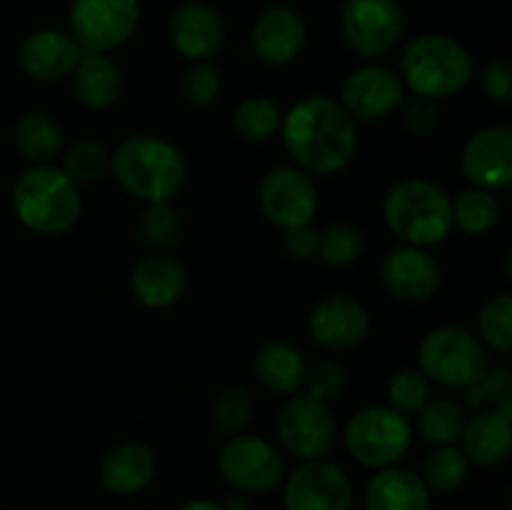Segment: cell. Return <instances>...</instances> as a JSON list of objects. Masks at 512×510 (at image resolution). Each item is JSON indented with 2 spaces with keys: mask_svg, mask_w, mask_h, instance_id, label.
Masks as SVG:
<instances>
[{
  "mask_svg": "<svg viewBox=\"0 0 512 510\" xmlns=\"http://www.w3.org/2000/svg\"><path fill=\"white\" fill-rule=\"evenodd\" d=\"M280 138L308 175H338L358 153V123L328 95H308L283 113Z\"/></svg>",
  "mask_w": 512,
  "mask_h": 510,
  "instance_id": "6da1fadb",
  "label": "cell"
},
{
  "mask_svg": "<svg viewBox=\"0 0 512 510\" xmlns=\"http://www.w3.org/2000/svg\"><path fill=\"white\" fill-rule=\"evenodd\" d=\"M110 173L130 198L163 203L183 190L188 163L178 145L160 135H130L110 153Z\"/></svg>",
  "mask_w": 512,
  "mask_h": 510,
  "instance_id": "7a4b0ae2",
  "label": "cell"
},
{
  "mask_svg": "<svg viewBox=\"0 0 512 510\" xmlns=\"http://www.w3.org/2000/svg\"><path fill=\"white\" fill-rule=\"evenodd\" d=\"M10 205L23 228L45 238L65 235L83 215L80 188L58 165H28L15 178Z\"/></svg>",
  "mask_w": 512,
  "mask_h": 510,
  "instance_id": "3957f363",
  "label": "cell"
},
{
  "mask_svg": "<svg viewBox=\"0 0 512 510\" xmlns=\"http://www.w3.org/2000/svg\"><path fill=\"white\" fill-rule=\"evenodd\" d=\"M400 78L408 93L430 100L455 98L473 83V55L453 35L420 33L400 55Z\"/></svg>",
  "mask_w": 512,
  "mask_h": 510,
  "instance_id": "277c9868",
  "label": "cell"
},
{
  "mask_svg": "<svg viewBox=\"0 0 512 510\" xmlns=\"http://www.w3.org/2000/svg\"><path fill=\"white\" fill-rule=\"evenodd\" d=\"M383 220L403 245L430 250L453 233L450 195L433 180H398L383 198Z\"/></svg>",
  "mask_w": 512,
  "mask_h": 510,
  "instance_id": "5b68a950",
  "label": "cell"
},
{
  "mask_svg": "<svg viewBox=\"0 0 512 510\" xmlns=\"http://www.w3.org/2000/svg\"><path fill=\"white\" fill-rule=\"evenodd\" d=\"M488 365V348L460 325H440L418 345V368L438 388L465 390L483 378Z\"/></svg>",
  "mask_w": 512,
  "mask_h": 510,
  "instance_id": "8992f818",
  "label": "cell"
},
{
  "mask_svg": "<svg viewBox=\"0 0 512 510\" xmlns=\"http://www.w3.org/2000/svg\"><path fill=\"white\" fill-rule=\"evenodd\" d=\"M413 433L415 428L408 415L390 405H368L345 423L343 443L355 463L383 470L398 465L408 455Z\"/></svg>",
  "mask_w": 512,
  "mask_h": 510,
  "instance_id": "52a82bcc",
  "label": "cell"
},
{
  "mask_svg": "<svg viewBox=\"0 0 512 510\" xmlns=\"http://www.w3.org/2000/svg\"><path fill=\"white\" fill-rule=\"evenodd\" d=\"M140 0H73L68 30L85 53H113L138 33Z\"/></svg>",
  "mask_w": 512,
  "mask_h": 510,
  "instance_id": "ba28073f",
  "label": "cell"
},
{
  "mask_svg": "<svg viewBox=\"0 0 512 510\" xmlns=\"http://www.w3.org/2000/svg\"><path fill=\"white\" fill-rule=\"evenodd\" d=\"M218 470L225 483L240 493H270L285 480V455L263 435L240 433L225 438L218 453Z\"/></svg>",
  "mask_w": 512,
  "mask_h": 510,
  "instance_id": "9c48e42d",
  "label": "cell"
},
{
  "mask_svg": "<svg viewBox=\"0 0 512 510\" xmlns=\"http://www.w3.org/2000/svg\"><path fill=\"white\" fill-rule=\"evenodd\" d=\"M403 28L398 0H345L340 8V38L365 60L388 55L403 38Z\"/></svg>",
  "mask_w": 512,
  "mask_h": 510,
  "instance_id": "30bf717a",
  "label": "cell"
},
{
  "mask_svg": "<svg viewBox=\"0 0 512 510\" xmlns=\"http://www.w3.org/2000/svg\"><path fill=\"white\" fill-rule=\"evenodd\" d=\"M275 430L285 453L298 460L328 458L338 440V423L328 405L313 400L303 390L288 395L275 420Z\"/></svg>",
  "mask_w": 512,
  "mask_h": 510,
  "instance_id": "8fae6325",
  "label": "cell"
},
{
  "mask_svg": "<svg viewBox=\"0 0 512 510\" xmlns=\"http://www.w3.org/2000/svg\"><path fill=\"white\" fill-rule=\"evenodd\" d=\"M258 205L263 218L285 233L313 223L320 208L318 185L298 165H278L260 178Z\"/></svg>",
  "mask_w": 512,
  "mask_h": 510,
  "instance_id": "7c38bea8",
  "label": "cell"
},
{
  "mask_svg": "<svg viewBox=\"0 0 512 510\" xmlns=\"http://www.w3.org/2000/svg\"><path fill=\"white\" fill-rule=\"evenodd\" d=\"M405 98H408V88L398 70L370 60L345 75L338 103L355 123L358 120L373 123V120H385L393 115Z\"/></svg>",
  "mask_w": 512,
  "mask_h": 510,
  "instance_id": "4fadbf2b",
  "label": "cell"
},
{
  "mask_svg": "<svg viewBox=\"0 0 512 510\" xmlns=\"http://www.w3.org/2000/svg\"><path fill=\"white\" fill-rule=\"evenodd\" d=\"M353 480L328 458L303 460L285 478V510H350L353 508Z\"/></svg>",
  "mask_w": 512,
  "mask_h": 510,
  "instance_id": "5bb4252c",
  "label": "cell"
},
{
  "mask_svg": "<svg viewBox=\"0 0 512 510\" xmlns=\"http://www.w3.org/2000/svg\"><path fill=\"white\" fill-rule=\"evenodd\" d=\"M460 170L473 188L505 193L512 185V130L488 125L465 140Z\"/></svg>",
  "mask_w": 512,
  "mask_h": 510,
  "instance_id": "9a60e30c",
  "label": "cell"
},
{
  "mask_svg": "<svg viewBox=\"0 0 512 510\" xmlns=\"http://www.w3.org/2000/svg\"><path fill=\"white\" fill-rule=\"evenodd\" d=\"M440 263L428 248L395 245L380 260V283L403 303H425L440 288Z\"/></svg>",
  "mask_w": 512,
  "mask_h": 510,
  "instance_id": "2e32d148",
  "label": "cell"
},
{
  "mask_svg": "<svg viewBox=\"0 0 512 510\" xmlns=\"http://www.w3.org/2000/svg\"><path fill=\"white\" fill-rule=\"evenodd\" d=\"M308 333L323 350H350L370 333V313L353 295H328L308 315Z\"/></svg>",
  "mask_w": 512,
  "mask_h": 510,
  "instance_id": "e0dca14e",
  "label": "cell"
},
{
  "mask_svg": "<svg viewBox=\"0 0 512 510\" xmlns=\"http://www.w3.org/2000/svg\"><path fill=\"white\" fill-rule=\"evenodd\" d=\"M168 38L188 63L213 60L225 43V23L218 10L200 0L178 5L168 20Z\"/></svg>",
  "mask_w": 512,
  "mask_h": 510,
  "instance_id": "ac0fdd59",
  "label": "cell"
},
{
  "mask_svg": "<svg viewBox=\"0 0 512 510\" xmlns=\"http://www.w3.org/2000/svg\"><path fill=\"white\" fill-rule=\"evenodd\" d=\"M83 48L63 28L33 30L18 48V65L35 83H58L70 78Z\"/></svg>",
  "mask_w": 512,
  "mask_h": 510,
  "instance_id": "d6986e66",
  "label": "cell"
},
{
  "mask_svg": "<svg viewBox=\"0 0 512 510\" xmlns=\"http://www.w3.org/2000/svg\"><path fill=\"white\" fill-rule=\"evenodd\" d=\"M305 40H308V25L303 15L285 5L263 10L250 28L253 53L258 55L260 63L273 65V68L293 63L303 53Z\"/></svg>",
  "mask_w": 512,
  "mask_h": 510,
  "instance_id": "ffe728a7",
  "label": "cell"
},
{
  "mask_svg": "<svg viewBox=\"0 0 512 510\" xmlns=\"http://www.w3.org/2000/svg\"><path fill=\"white\" fill-rule=\"evenodd\" d=\"M458 448L470 465L493 468L508 460L512 448V405L475 410L468 418Z\"/></svg>",
  "mask_w": 512,
  "mask_h": 510,
  "instance_id": "44dd1931",
  "label": "cell"
},
{
  "mask_svg": "<svg viewBox=\"0 0 512 510\" xmlns=\"http://www.w3.org/2000/svg\"><path fill=\"white\" fill-rule=\"evenodd\" d=\"M188 285L183 263L168 253H150L133 265L130 295L148 310H165L178 303Z\"/></svg>",
  "mask_w": 512,
  "mask_h": 510,
  "instance_id": "7402d4cb",
  "label": "cell"
},
{
  "mask_svg": "<svg viewBox=\"0 0 512 510\" xmlns=\"http://www.w3.org/2000/svg\"><path fill=\"white\" fill-rule=\"evenodd\" d=\"M158 470L153 448L143 440H123L105 450L100 460V480L110 493L135 495L150 485Z\"/></svg>",
  "mask_w": 512,
  "mask_h": 510,
  "instance_id": "603a6c76",
  "label": "cell"
},
{
  "mask_svg": "<svg viewBox=\"0 0 512 510\" xmlns=\"http://www.w3.org/2000/svg\"><path fill=\"white\" fill-rule=\"evenodd\" d=\"M365 510H430V490L420 473L390 465L365 488Z\"/></svg>",
  "mask_w": 512,
  "mask_h": 510,
  "instance_id": "cb8c5ba5",
  "label": "cell"
},
{
  "mask_svg": "<svg viewBox=\"0 0 512 510\" xmlns=\"http://www.w3.org/2000/svg\"><path fill=\"white\" fill-rule=\"evenodd\" d=\"M70 78H73V93L78 103L90 110L113 108L123 90L120 68L105 53H85L83 50Z\"/></svg>",
  "mask_w": 512,
  "mask_h": 510,
  "instance_id": "d4e9b609",
  "label": "cell"
},
{
  "mask_svg": "<svg viewBox=\"0 0 512 510\" xmlns=\"http://www.w3.org/2000/svg\"><path fill=\"white\" fill-rule=\"evenodd\" d=\"M305 363L303 353L283 340H270L260 345L253 355V375L265 390L275 395H295L303 390Z\"/></svg>",
  "mask_w": 512,
  "mask_h": 510,
  "instance_id": "484cf974",
  "label": "cell"
},
{
  "mask_svg": "<svg viewBox=\"0 0 512 510\" xmlns=\"http://www.w3.org/2000/svg\"><path fill=\"white\" fill-rule=\"evenodd\" d=\"M13 148L25 163L30 165H55V160L65 150V133L58 120L48 113H25L13 125Z\"/></svg>",
  "mask_w": 512,
  "mask_h": 510,
  "instance_id": "4316f807",
  "label": "cell"
},
{
  "mask_svg": "<svg viewBox=\"0 0 512 510\" xmlns=\"http://www.w3.org/2000/svg\"><path fill=\"white\" fill-rule=\"evenodd\" d=\"M450 213H453V228L465 235H488L498 228L503 218V205H500L498 193L480 188L460 190L455 198H450Z\"/></svg>",
  "mask_w": 512,
  "mask_h": 510,
  "instance_id": "83f0119b",
  "label": "cell"
},
{
  "mask_svg": "<svg viewBox=\"0 0 512 510\" xmlns=\"http://www.w3.org/2000/svg\"><path fill=\"white\" fill-rule=\"evenodd\" d=\"M468 418L470 410L460 400L430 398L415 413V430L430 445H458L460 435H463L465 425H468Z\"/></svg>",
  "mask_w": 512,
  "mask_h": 510,
  "instance_id": "f1b7e54d",
  "label": "cell"
},
{
  "mask_svg": "<svg viewBox=\"0 0 512 510\" xmlns=\"http://www.w3.org/2000/svg\"><path fill=\"white\" fill-rule=\"evenodd\" d=\"M283 110L268 95H248L233 113V128L245 143H268L280 133Z\"/></svg>",
  "mask_w": 512,
  "mask_h": 510,
  "instance_id": "f546056e",
  "label": "cell"
},
{
  "mask_svg": "<svg viewBox=\"0 0 512 510\" xmlns=\"http://www.w3.org/2000/svg\"><path fill=\"white\" fill-rule=\"evenodd\" d=\"M138 233L150 253H170L183 238V215L175 208L173 200L145 203L138 218Z\"/></svg>",
  "mask_w": 512,
  "mask_h": 510,
  "instance_id": "4dcf8cb0",
  "label": "cell"
},
{
  "mask_svg": "<svg viewBox=\"0 0 512 510\" xmlns=\"http://www.w3.org/2000/svg\"><path fill=\"white\" fill-rule=\"evenodd\" d=\"M63 173L73 180L75 185H93L100 183L105 175H110V150L108 145L95 138H80L73 145H65L63 155Z\"/></svg>",
  "mask_w": 512,
  "mask_h": 510,
  "instance_id": "1f68e13d",
  "label": "cell"
},
{
  "mask_svg": "<svg viewBox=\"0 0 512 510\" xmlns=\"http://www.w3.org/2000/svg\"><path fill=\"white\" fill-rule=\"evenodd\" d=\"M470 475V463L458 445H435L423 460V483L433 493H455Z\"/></svg>",
  "mask_w": 512,
  "mask_h": 510,
  "instance_id": "d6a6232c",
  "label": "cell"
},
{
  "mask_svg": "<svg viewBox=\"0 0 512 510\" xmlns=\"http://www.w3.org/2000/svg\"><path fill=\"white\" fill-rule=\"evenodd\" d=\"M255 413V400L248 388L243 385H228L220 390L210 408V423H213L215 433L223 438H233V435L245 433Z\"/></svg>",
  "mask_w": 512,
  "mask_h": 510,
  "instance_id": "836d02e7",
  "label": "cell"
},
{
  "mask_svg": "<svg viewBox=\"0 0 512 510\" xmlns=\"http://www.w3.org/2000/svg\"><path fill=\"white\" fill-rule=\"evenodd\" d=\"M365 248H368L365 233L353 223H330L320 228L318 260H323L325 265L348 268L363 258Z\"/></svg>",
  "mask_w": 512,
  "mask_h": 510,
  "instance_id": "e575fe53",
  "label": "cell"
},
{
  "mask_svg": "<svg viewBox=\"0 0 512 510\" xmlns=\"http://www.w3.org/2000/svg\"><path fill=\"white\" fill-rule=\"evenodd\" d=\"M478 340L498 355L512 353V295L498 293L478 313Z\"/></svg>",
  "mask_w": 512,
  "mask_h": 510,
  "instance_id": "d590c367",
  "label": "cell"
},
{
  "mask_svg": "<svg viewBox=\"0 0 512 510\" xmlns=\"http://www.w3.org/2000/svg\"><path fill=\"white\" fill-rule=\"evenodd\" d=\"M385 398H388L390 408L410 418L433 398V383L425 378L418 365L415 368H400L385 385Z\"/></svg>",
  "mask_w": 512,
  "mask_h": 510,
  "instance_id": "8d00e7d4",
  "label": "cell"
},
{
  "mask_svg": "<svg viewBox=\"0 0 512 510\" xmlns=\"http://www.w3.org/2000/svg\"><path fill=\"white\" fill-rule=\"evenodd\" d=\"M223 73L213 60H203V63H190L185 73L180 75L178 90L183 100L193 108H208L215 100L223 95Z\"/></svg>",
  "mask_w": 512,
  "mask_h": 510,
  "instance_id": "74e56055",
  "label": "cell"
},
{
  "mask_svg": "<svg viewBox=\"0 0 512 510\" xmlns=\"http://www.w3.org/2000/svg\"><path fill=\"white\" fill-rule=\"evenodd\" d=\"M345 385H348V375H345L343 365L338 360H315L313 365H308L303 380V393L310 395L313 400L320 403H333L343 395Z\"/></svg>",
  "mask_w": 512,
  "mask_h": 510,
  "instance_id": "f35d334b",
  "label": "cell"
},
{
  "mask_svg": "<svg viewBox=\"0 0 512 510\" xmlns=\"http://www.w3.org/2000/svg\"><path fill=\"white\" fill-rule=\"evenodd\" d=\"M480 90L488 100L498 105L512 103V63L508 58H495L483 65L478 75Z\"/></svg>",
  "mask_w": 512,
  "mask_h": 510,
  "instance_id": "ab89813d",
  "label": "cell"
},
{
  "mask_svg": "<svg viewBox=\"0 0 512 510\" xmlns=\"http://www.w3.org/2000/svg\"><path fill=\"white\" fill-rule=\"evenodd\" d=\"M478 388L488 408L512 405V370L505 363H490L478 380Z\"/></svg>",
  "mask_w": 512,
  "mask_h": 510,
  "instance_id": "60d3db41",
  "label": "cell"
},
{
  "mask_svg": "<svg viewBox=\"0 0 512 510\" xmlns=\"http://www.w3.org/2000/svg\"><path fill=\"white\" fill-rule=\"evenodd\" d=\"M400 108H403V125L415 135H428L440 120L438 100L413 95V98H405Z\"/></svg>",
  "mask_w": 512,
  "mask_h": 510,
  "instance_id": "b9f144b4",
  "label": "cell"
},
{
  "mask_svg": "<svg viewBox=\"0 0 512 510\" xmlns=\"http://www.w3.org/2000/svg\"><path fill=\"white\" fill-rule=\"evenodd\" d=\"M318 238L320 228H315L313 223L300 225V228L285 230V250H288L290 258L295 260H318Z\"/></svg>",
  "mask_w": 512,
  "mask_h": 510,
  "instance_id": "7bdbcfd3",
  "label": "cell"
},
{
  "mask_svg": "<svg viewBox=\"0 0 512 510\" xmlns=\"http://www.w3.org/2000/svg\"><path fill=\"white\" fill-rule=\"evenodd\" d=\"M180 510H228V508L220 503H213V500L198 498V500H188L185 505H180Z\"/></svg>",
  "mask_w": 512,
  "mask_h": 510,
  "instance_id": "ee69618b",
  "label": "cell"
}]
</instances>
